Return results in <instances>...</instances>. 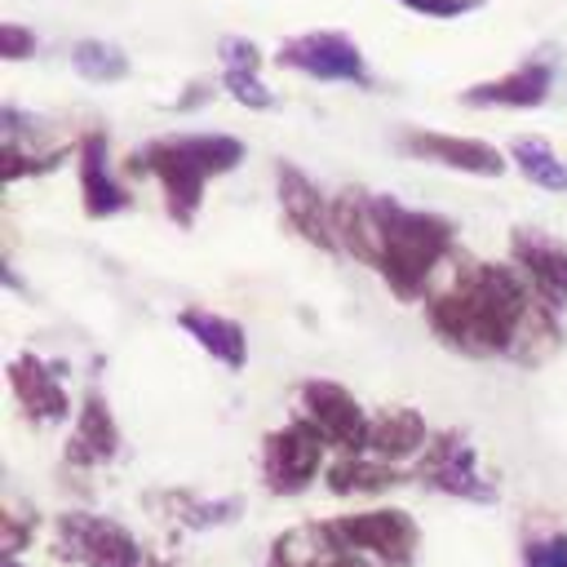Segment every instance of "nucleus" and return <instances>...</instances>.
I'll use <instances>...</instances> for the list:
<instances>
[{"label":"nucleus","mask_w":567,"mask_h":567,"mask_svg":"<svg viewBox=\"0 0 567 567\" xmlns=\"http://www.w3.org/2000/svg\"><path fill=\"white\" fill-rule=\"evenodd\" d=\"M177 328H182V332H186L204 354H213L221 368L239 372V368L248 363V332H244V323H239V319L217 315V310L186 306V310H177Z\"/></svg>","instance_id":"obj_18"},{"label":"nucleus","mask_w":567,"mask_h":567,"mask_svg":"<svg viewBox=\"0 0 567 567\" xmlns=\"http://www.w3.org/2000/svg\"><path fill=\"white\" fill-rule=\"evenodd\" d=\"M332 532L350 554H363L381 567H412L421 554V527L399 505H368L354 514H337Z\"/></svg>","instance_id":"obj_6"},{"label":"nucleus","mask_w":567,"mask_h":567,"mask_svg":"<svg viewBox=\"0 0 567 567\" xmlns=\"http://www.w3.org/2000/svg\"><path fill=\"white\" fill-rule=\"evenodd\" d=\"M244 159V142L235 133H182V137H155L151 146L128 155V173H151L164 186V208L177 226H190L204 186L221 173H230Z\"/></svg>","instance_id":"obj_3"},{"label":"nucleus","mask_w":567,"mask_h":567,"mask_svg":"<svg viewBox=\"0 0 567 567\" xmlns=\"http://www.w3.org/2000/svg\"><path fill=\"white\" fill-rule=\"evenodd\" d=\"M549 89H554V66H549V62H540V58H532V62H523V66L505 71L501 80L470 84V89L461 93V102H465V106H509V111H536V106H545Z\"/></svg>","instance_id":"obj_15"},{"label":"nucleus","mask_w":567,"mask_h":567,"mask_svg":"<svg viewBox=\"0 0 567 567\" xmlns=\"http://www.w3.org/2000/svg\"><path fill=\"white\" fill-rule=\"evenodd\" d=\"M346 567H381V563H372V558H363V554H350V563Z\"/></svg>","instance_id":"obj_30"},{"label":"nucleus","mask_w":567,"mask_h":567,"mask_svg":"<svg viewBox=\"0 0 567 567\" xmlns=\"http://www.w3.org/2000/svg\"><path fill=\"white\" fill-rule=\"evenodd\" d=\"M518 567H567V532H540L523 545Z\"/></svg>","instance_id":"obj_26"},{"label":"nucleus","mask_w":567,"mask_h":567,"mask_svg":"<svg viewBox=\"0 0 567 567\" xmlns=\"http://www.w3.org/2000/svg\"><path fill=\"white\" fill-rule=\"evenodd\" d=\"M53 554L75 567H173L168 558L151 554L120 518L93 509H62L53 518Z\"/></svg>","instance_id":"obj_4"},{"label":"nucleus","mask_w":567,"mask_h":567,"mask_svg":"<svg viewBox=\"0 0 567 567\" xmlns=\"http://www.w3.org/2000/svg\"><path fill=\"white\" fill-rule=\"evenodd\" d=\"M159 501L168 505V518H173L177 527H186V532L226 527V523H235L239 509H244L239 496H213V501H208V496H190V492H164Z\"/></svg>","instance_id":"obj_21"},{"label":"nucleus","mask_w":567,"mask_h":567,"mask_svg":"<svg viewBox=\"0 0 567 567\" xmlns=\"http://www.w3.org/2000/svg\"><path fill=\"white\" fill-rule=\"evenodd\" d=\"M346 563H350V549L332 532V518H323V523H297L279 532L261 567H346Z\"/></svg>","instance_id":"obj_16"},{"label":"nucleus","mask_w":567,"mask_h":567,"mask_svg":"<svg viewBox=\"0 0 567 567\" xmlns=\"http://www.w3.org/2000/svg\"><path fill=\"white\" fill-rule=\"evenodd\" d=\"M35 532H40V518L9 501L4 514H0V549H4V558H22V549H31V540H35Z\"/></svg>","instance_id":"obj_25"},{"label":"nucleus","mask_w":567,"mask_h":567,"mask_svg":"<svg viewBox=\"0 0 567 567\" xmlns=\"http://www.w3.org/2000/svg\"><path fill=\"white\" fill-rule=\"evenodd\" d=\"M394 4H403V9H412V13H421V18H465V13H474V9H483L487 0H394Z\"/></svg>","instance_id":"obj_28"},{"label":"nucleus","mask_w":567,"mask_h":567,"mask_svg":"<svg viewBox=\"0 0 567 567\" xmlns=\"http://www.w3.org/2000/svg\"><path fill=\"white\" fill-rule=\"evenodd\" d=\"M80 204L89 217H115L120 208H128V190L115 182V173L106 164V137L102 133L80 137Z\"/></svg>","instance_id":"obj_19"},{"label":"nucleus","mask_w":567,"mask_h":567,"mask_svg":"<svg viewBox=\"0 0 567 567\" xmlns=\"http://www.w3.org/2000/svg\"><path fill=\"white\" fill-rule=\"evenodd\" d=\"M275 190H279V213L284 226L292 235H301L306 244L337 252V235H332V199L319 195V186L297 168V164H275Z\"/></svg>","instance_id":"obj_11"},{"label":"nucleus","mask_w":567,"mask_h":567,"mask_svg":"<svg viewBox=\"0 0 567 567\" xmlns=\"http://www.w3.org/2000/svg\"><path fill=\"white\" fill-rule=\"evenodd\" d=\"M434 430L425 425V416L416 408H381L372 412V430H368V456L390 461V465H408L430 447Z\"/></svg>","instance_id":"obj_17"},{"label":"nucleus","mask_w":567,"mask_h":567,"mask_svg":"<svg viewBox=\"0 0 567 567\" xmlns=\"http://www.w3.org/2000/svg\"><path fill=\"white\" fill-rule=\"evenodd\" d=\"M4 372H9V390H13L18 408L35 425H58L71 416V394L53 363H44L40 354H13Z\"/></svg>","instance_id":"obj_13"},{"label":"nucleus","mask_w":567,"mask_h":567,"mask_svg":"<svg viewBox=\"0 0 567 567\" xmlns=\"http://www.w3.org/2000/svg\"><path fill=\"white\" fill-rule=\"evenodd\" d=\"M221 89H226L239 106H248V111H270V106H275V93L266 89V80H261L257 71L221 66Z\"/></svg>","instance_id":"obj_24"},{"label":"nucleus","mask_w":567,"mask_h":567,"mask_svg":"<svg viewBox=\"0 0 567 567\" xmlns=\"http://www.w3.org/2000/svg\"><path fill=\"white\" fill-rule=\"evenodd\" d=\"M509 257H514V270L532 284L540 306H549V310L567 306V244L549 239L545 230L518 226L509 235Z\"/></svg>","instance_id":"obj_12"},{"label":"nucleus","mask_w":567,"mask_h":567,"mask_svg":"<svg viewBox=\"0 0 567 567\" xmlns=\"http://www.w3.org/2000/svg\"><path fill=\"white\" fill-rule=\"evenodd\" d=\"M297 416H306L337 456H359L368 452V430H372V416L363 412V403L341 385V381H328V377H310L301 381L297 390Z\"/></svg>","instance_id":"obj_8"},{"label":"nucleus","mask_w":567,"mask_h":567,"mask_svg":"<svg viewBox=\"0 0 567 567\" xmlns=\"http://www.w3.org/2000/svg\"><path fill=\"white\" fill-rule=\"evenodd\" d=\"M394 151L412 155V159L443 164V168H461V173H474V177H501L505 164H509V155H501L492 142L456 137V133H439V128H399Z\"/></svg>","instance_id":"obj_10"},{"label":"nucleus","mask_w":567,"mask_h":567,"mask_svg":"<svg viewBox=\"0 0 567 567\" xmlns=\"http://www.w3.org/2000/svg\"><path fill=\"white\" fill-rule=\"evenodd\" d=\"M71 66L89 84H115V80L128 75V53L120 44H106V40H75L71 44Z\"/></svg>","instance_id":"obj_23"},{"label":"nucleus","mask_w":567,"mask_h":567,"mask_svg":"<svg viewBox=\"0 0 567 567\" xmlns=\"http://www.w3.org/2000/svg\"><path fill=\"white\" fill-rule=\"evenodd\" d=\"M35 53V31L22 22H0V58L4 62H22Z\"/></svg>","instance_id":"obj_29"},{"label":"nucleus","mask_w":567,"mask_h":567,"mask_svg":"<svg viewBox=\"0 0 567 567\" xmlns=\"http://www.w3.org/2000/svg\"><path fill=\"white\" fill-rule=\"evenodd\" d=\"M332 235L337 248L368 261L399 301H416L425 279L452 248V221L439 213L403 208L390 195L341 190L332 199Z\"/></svg>","instance_id":"obj_2"},{"label":"nucleus","mask_w":567,"mask_h":567,"mask_svg":"<svg viewBox=\"0 0 567 567\" xmlns=\"http://www.w3.org/2000/svg\"><path fill=\"white\" fill-rule=\"evenodd\" d=\"M408 478H412V470L390 465V461H377L368 452H359V456H332L328 470H323V487L332 496H381V492H390V487H399Z\"/></svg>","instance_id":"obj_20"},{"label":"nucleus","mask_w":567,"mask_h":567,"mask_svg":"<svg viewBox=\"0 0 567 567\" xmlns=\"http://www.w3.org/2000/svg\"><path fill=\"white\" fill-rule=\"evenodd\" d=\"M120 456V425H115V412L111 403L89 390L75 408V425L66 434V447H62V461L71 470H97V465H111Z\"/></svg>","instance_id":"obj_14"},{"label":"nucleus","mask_w":567,"mask_h":567,"mask_svg":"<svg viewBox=\"0 0 567 567\" xmlns=\"http://www.w3.org/2000/svg\"><path fill=\"white\" fill-rule=\"evenodd\" d=\"M275 62L284 71H301L323 84H359V89L372 84L368 58L346 31H301L275 49Z\"/></svg>","instance_id":"obj_9"},{"label":"nucleus","mask_w":567,"mask_h":567,"mask_svg":"<svg viewBox=\"0 0 567 567\" xmlns=\"http://www.w3.org/2000/svg\"><path fill=\"white\" fill-rule=\"evenodd\" d=\"M425 319L443 346L470 359H487V354L540 359L558 341L554 310L536 301L532 284L514 266H496V261H474L456 270V279L430 297Z\"/></svg>","instance_id":"obj_1"},{"label":"nucleus","mask_w":567,"mask_h":567,"mask_svg":"<svg viewBox=\"0 0 567 567\" xmlns=\"http://www.w3.org/2000/svg\"><path fill=\"white\" fill-rule=\"evenodd\" d=\"M4 567H27V563L22 558H4Z\"/></svg>","instance_id":"obj_31"},{"label":"nucleus","mask_w":567,"mask_h":567,"mask_svg":"<svg viewBox=\"0 0 567 567\" xmlns=\"http://www.w3.org/2000/svg\"><path fill=\"white\" fill-rule=\"evenodd\" d=\"M328 470V439L306 421L292 416L288 425L261 439V483L270 496H301Z\"/></svg>","instance_id":"obj_5"},{"label":"nucleus","mask_w":567,"mask_h":567,"mask_svg":"<svg viewBox=\"0 0 567 567\" xmlns=\"http://www.w3.org/2000/svg\"><path fill=\"white\" fill-rule=\"evenodd\" d=\"M509 164L540 190L549 195H567V164L554 155V146L545 137H514L509 142Z\"/></svg>","instance_id":"obj_22"},{"label":"nucleus","mask_w":567,"mask_h":567,"mask_svg":"<svg viewBox=\"0 0 567 567\" xmlns=\"http://www.w3.org/2000/svg\"><path fill=\"white\" fill-rule=\"evenodd\" d=\"M412 478L430 492H443V496H456V501H474V505H492L501 492H496V478L483 474L478 465V447L461 434V430H439L430 439V447L412 461Z\"/></svg>","instance_id":"obj_7"},{"label":"nucleus","mask_w":567,"mask_h":567,"mask_svg":"<svg viewBox=\"0 0 567 567\" xmlns=\"http://www.w3.org/2000/svg\"><path fill=\"white\" fill-rule=\"evenodd\" d=\"M217 58H221V66H239V71H257L261 66V49L248 35H221Z\"/></svg>","instance_id":"obj_27"}]
</instances>
